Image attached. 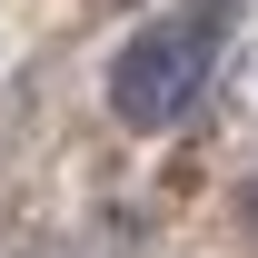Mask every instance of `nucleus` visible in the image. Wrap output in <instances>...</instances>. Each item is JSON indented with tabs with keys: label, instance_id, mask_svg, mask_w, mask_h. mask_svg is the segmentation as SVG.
I'll use <instances>...</instances> for the list:
<instances>
[{
	"label": "nucleus",
	"instance_id": "obj_1",
	"mask_svg": "<svg viewBox=\"0 0 258 258\" xmlns=\"http://www.w3.org/2000/svg\"><path fill=\"white\" fill-rule=\"evenodd\" d=\"M209 50H219V30H199V20L129 30L119 60H109V109H119L129 129H169V119H189V99L209 90Z\"/></svg>",
	"mask_w": 258,
	"mask_h": 258
},
{
	"label": "nucleus",
	"instance_id": "obj_2",
	"mask_svg": "<svg viewBox=\"0 0 258 258\" xmlns=\"http://www.w3.org/2000/svg\"><path fill=\"white\" fill-rule=\"evenodd\" d=\"M189 20H199V30H219V40H228V20H238V0H199Z\"/></svg>",
	"mask_w": 258,
	"mask_h": 258
}]
</instances>
